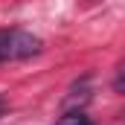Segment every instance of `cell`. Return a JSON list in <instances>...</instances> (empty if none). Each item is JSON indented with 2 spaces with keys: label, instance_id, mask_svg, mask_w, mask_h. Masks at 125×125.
<instances>
[{
  "label": "cell",
  "instance_id": "1",
  "mask_svg": "<svg viewBox=\"0 0 125 125\" xmlns=\"http://www.w3.org/2000/svg\"><path fill=\"white\" fill-rule=\"evenodd\" d=\"M41 38L21 29H0V61H18V58H32L41 52Z\"/></svg>",
  "mask_w": 125,
  "mask_h": 125
},
{
  "label": "cell",
  "instance_id": "3",
  "mask_svg": "<svg viewBox=\"0 0 125 125\" xmlns=\"http://www.w3.org/2000/svg\"><path fill=\"white\" fill-rule=\"evenodd\" d=\"M114 90L125 96V76H116V82H114Z\"/></svg>",
  "mask_w": 125,
  "mask_h": 125
},
{
  "label": "cell",
  "instance_id": "4",
  "mask_svg": "<svg viewBox=\"0 0 125 125\" xmlns=\"http://www.w3.org/2000/svg\"><path fill=\"white\" fill-rule=\"evenodd\" d=\"M119 76H125V61H122V64H119Z\"/></svg>",
  "mask_w": 125,
  "mask_h": 125
},
{
  "label": "cell",
  "instance_id": "2",
  "mask_svg": "<svg viewBox=\"0 0 125 125\" xmlns=\"http://www.w3.org/2000/svg\"><path fill=\"white\" fill-rule=\"evenodd\" d=\"M58 125H90V119H87L82 111H76V114H67V116H61V119H58Z\"/></svg>",
  "mask_w": 125,
  "mask_h": 125
}]
</instances>
